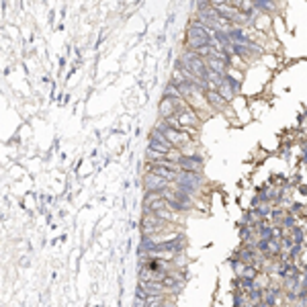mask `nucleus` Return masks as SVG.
<instances>
[{
  "label": "nucleus",
  "mask_w": 307,
  "mask_h": 307,
  "mask_svg": "<svg viewBox=\"0 0 307 307\" xmlns=\"http://www.w3.org/2000/svg\"><path fill=\"white\" fill-rule=\"evenodd\" d=\"M144 185H146L148 191H160V189H164V187H168L170 183H168L166 178H162V176H158V174L150 172V174H146V178H144Z\"/></svg>",
  "instance_id": "nucleus-5"
},
{
  "label": "nucleus",
  "mask_w": 307,
  "mask_h": 307,
  "mask_svg": "<svg viewBox=\"0 0 307 307\" xmlns=\"http://www.w3.org/2000/svg\"><path fill=\"white\" fill-rule=\"evenodd\" d=\"M156 129H160V131L164 133V137L172 144V148H185V146L191 144V133H187L185 129L172 127V125H168V121H166V119H162V121L158 123Z\"/></svg>",
  "instance_id": "nucleus-2"
},
{
  "label": "nucleus",
  "mask_w": 307,
  "mask_h": 307,
  "mask_svg": "<svg viewBox=\"0 0 307 307\" xmlns=\"http://www.w3.org/2000/svg\"><path fill=\"white\" fill-rule=\"evenodd\" d=\"M178 166H180V170H192V172H199V170L203 168V160H201V156H183V154H180Z\"/></svg>",
  "instance_id": "nucleus-4"
},
{
  "label": "nucleus",
  "mask_w": 307,
  "mask_h": 307,
  "mask_svg": "<svg viewBox=\"0 0 307 307\" xmlns=\"http://www.w3.org/2000/svg\"><path fill=\"white\" fill-rule=\"evenodd\" d=\"M203 92H205V99L209 101V105H211V107L221 109L223 105H226V101L221 99V94H219L217 90H213V88H207V90H203Z\"/></svg>",
  "instance_id": "nucleus-6"
},
{
  "label": "nucleus",
  "mask_w": 307,
  "mask_h": 307,
  "mask_svg": "<svg viewBox=\"0 0 307 307\" xmlns=\"http://www.w3.org/2000/svg\"><path fill=\"white\" fill-rule=\"evenodd\" d=\"M205 64H207V70H213V72H221V74H226V66H228V62H226V60H219V58H209Z\"/></svg>",
  "instance_id": "nucleus-7"
},
{
  "label": "nucleus",
  "mask_w": 307,
  "mask_h": 307,
  "mask_svg": "<svg viewBox=\"0 0 307 307\" xmlns=\"http://www.w3.org/2000/svg\"><path fill=\"white\" fill-rule=\"evenodd\" d=\"M183 105H185V103H183V99H180V96H176V99L164 96V101L160 103V115H162V119L172 117V115H174V111H176L178 107H183Z\"/></svg>",
  "instance_id": "nucleus-3"
},
{
  "label": "nucleus",
  "mask_w": 307,
  "mask_h": 307,
  "mask_svg": "<svg viewBox=\"0 0 307 307\" xmlns=\"http://www.w3.org/2000/svg\"><path fill=\"white\" fill-rule=\"evenodd\" d=\"M164 96H170V99H176V96H180V92H178V88L172 84V82H170V84L168 86H166V92H164Z\"/></svg>",
  "instance_id": "nucleus-8"
},
{
  "label": "nucleus",
  "mask_w": 307,
  "mask_h": 307,
  "mask_svg": "<svg viewBox=\"0 0 307 307\" xmlns=\"http://www.w3.org/2000/svg\"><path fill=\"white\" fill-rule=\"evenodd\" d=\"M211 37H213V33L209 31L205 25H201L199 21H192L189 25V31H187V45H189V49L194 51L205 43H211Z\"/></svg>",
  "instance_id": "nucleus-1"
}]
</instances>
